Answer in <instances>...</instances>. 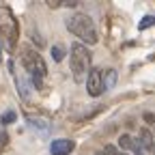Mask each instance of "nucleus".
<instances>
[{"label":"nucleus","mask_w":155,"mask_h":155,"mask_svg":"<svg viewBox=\"0 0 155 155\" xmlns=\"http://www.w3.org/2000/svg\"><path fill=\"white\" fill-rule=\"evenodd\" d=\"M91 71V52L84 43L71 45V73L75 82H86V75Z\"/></svg>","instance_id":"2"},{"label":"nucleus","mask_w":155,"mask_h":155,"mask_svg":"<svg viewBox=\"0 0 155 155\" xmlns=\"http://www.w3.org/2000/svg\"><path fill=\"white\" fill-rule=\"evenodd\" d=\"M119 144H121L123 149H131V147H134V138H131V136H127V134H123L121 138H119Z\"/></svg>","instance_id":"12"},{"label":"nucleus","mask_w":155,"mask_h":155,"mask_svg":"<svg viewBox=\"0 0 155 155\" xmlns=\"http://www.w3.org/2000/svg\"><path fill=\"white\" fill-rule=\"evenodd\" d=\"M13 121H15V112H11V110L0 116V123H2V125H9V123H13Z\"/></svg>","instance_id":"13"},{"label":"nucleus","mask_w":155,"mask_h":155,"mask_svg":"<svg viewBox=\"0 0 155 155\" xmlns=\"http://www.w3.org/2000/svg\"><path fill=\"white\" fill-rule=\"evenodd\" d=\"M73 140H67V138H58V140H54L52 144H50V151H52V155H69L71 151H73Z\"/></svg>","instance_id":"6"},{"label":"nucleus","mask_w":155,"mask_h":155,"mask_svg":"<svg viewBox=\"0 0 155 155\" xmlns=\"http://www.w3.org/2000/svg\"><path fill=\"white\" fill-rule=\"evenodd\" d=\"M142 119H144L149 125H155V114H153V112H144V116H142Z\"/></svg>","instance_id":"15"},{"label":"nucleus","mask_w":155,"mask_h":155,"mask_svg":"<svg viewBox=\"0 0 155 155\" xmlns=\"http://www.w3.org/2000/svg\"><path fill=\"white\" fill-rule=\"evenodd\" d=\"M121 155H125V153H121Z\"/></svg>","instance_id":"18"},{"label":"nucleus","mask_w":155,"mask_h":155,"mask_svg":"<svg viewBox=\"0 0 155 155\" xmlns=\"http://www.w3.org/2000/svg\"><path fill=\"white\" fill-rule=\"evenodd\" d=\"M97 155H116V149H114V147H106L104 151H99Z\"/></svg>","instance_id":"16"},{"label":"nucleus","mask_w":155,"mask_h":155,"mask_svg":"<svg viewBox=\"0 0 155 155\" xmlns=\"http://www.w3.org/2000/svg\"><path fill=\"white\" fill-rule=\"evenodd\" d=\"M22 63H24L26 71H30L32 78H43L48 73V67L43 63L41 54H39L37 50H32V48H28V45L22 48Z\"/></svg>","instance_id":"4"},{"label":"nucleus","mask_w":155,"mask_h":155,"mask_svg":"<svg viewBox=\"0 0 155 155\" xmlns=\"http://www.w3.org/2000/svg\"><path fill=\"white\" fill-rule=\"evenodd\" d=\"M101 82H104V91L112 88V86L116 84V71H114V69H106V71H101Z\"/></svg>","instance_id":"7"},{"label":"nucleus","mask_w":155,"mask_h":155,"mask_svg":"<svg viewBox=\"0 0 155 155\" xmlns=\"http://www.w3.org/2000/svg\"><path fill=\"white\" fill-rule=\"evenodd\" d=\"M0 63H2V56H0Z\"/></svg>","instance_id":"17"},{"label":"nucleus","mask_w":155,"mask_h":155,"mask_svg":"<svg viewBox=\"0 0 155 155\" xmlns=\"http://www.w3.org/2000/svg\"><path fill=\"white\" fill-rule=\"evenodd\" d=\"M151 26H155V15H144V17H142V22L138 24L140 30H147V28H151Z\"/></svg>","instance_id":"10"},{"label":"nucleus","mask_w":155,"mask_h":155,"mask_svg":"<svg viewBox=\"0 0 155 155\" xmlns=\"http://www.w3.org/2000/svg\"><path fill=\"white\" fill-rule=\"evenodd\" d=\"M67 28L69 32H73L75 37H80L84 43L88 45H95L99 41V37H97V30H95V24L93 19L86 15V13H75L67 19Z\"/></svg>","instance_id":"1"},{"label":"nucleus","mask_w":155,"mask_h":155,"mask_svg":"<svg viewBox=\"0 0 155 155\" xmlns=\"http://www.w3.org/2000/svg\"><path fill=\"white\" fill-rule=\"evenodd\" d=\"M138 144L142 147V149H147V151H153V136H151V131L149 129H140V140H138Z\"/></svg>","instance_id":"8"},{"label":"nucleus","mask_w":155,"mask_h":155,"mask_svg":"<svg viewBox=\"0 0 155 155\" xmlns=\"http://www.w3.org/2000/svg\"><path fill=\"white\" fill-rule=\"evenodd\" d=\"M0 35L7 39L9 48H15L17 37H19V26L9 7H0Z\"/></svg>","instance_id":"3"},{"label":"nucleus","mask_w":155,"mask_h":155,"mask_svg":"<svg viewBox=\"0 0 155 155\" xmlns=\"http://www.w3.org/2000/svg\"><path fill=\"white\" fill-rule=\"evenodd\" d=\"M15 82H17V91H19V95L24 97V99H28V84H26V80L24 78H15Z\"/></svg>","instance_id":"9"},{"label":"nucleus","mask_w":155,"mask_h":155,"mask_svg":"<svg viewBox=\"0 0 155 155\" xmlns=\"http://www.w3.org/2000/svg\"><path fill=\"white\" fill-rule=\"evenodd\" d=\"M86 91L91 97H99L104 93V82H101V69H91L86 75Z\"/></svg>","instance_id":"5"},{"label":"nucleus","mask_w":155,"mask_h":155,"mask_svg":"<svg viewBox=\"0 0 155 155\" xmlns=\"http://www.w3.org/2000/svg\"><path fill=\"white\" fill-rule=\"evenodd\" d=\"M7 142H9V136H7V131H5V129H0V151H2V149L7 147Z\"/></svg>","instance_id":"14"},{"label":"nucleus","mask_w":155,"mask_h":155,"mask_svg":"<svg viewBox=\"0 0 155 155\" xmlns=\"http://www.w3.org/2000/svg\"><path fill=\"white\" fill-rule=\"evenodd\" d=\"M52 58H54L56 63H61L63 58H65V52H63V48H61V45H54V48H52Z\"/></svg>","instance_id":"11"}]
</instances>
